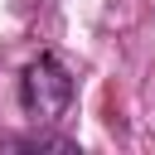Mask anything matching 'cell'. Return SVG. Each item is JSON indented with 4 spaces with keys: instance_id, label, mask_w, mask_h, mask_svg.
I'll return each mask as SVG.
<instances>
[{
    "instance_id": "cell-1",
    "label": "cell",
    "mask_w": 155,
    "mask_h": 155,
    "mask_svg": "<svg viewBox=\"0 0 155 155\" xmlns=\"http://www.w3.org/2000/svg\"><path fill=\"white\" fill-rule=\"evenodd\" d=\"M19 107L29 121H58L73 107V73L58 53H39L19 78Z\"/></svg>"
}]
</instances>
